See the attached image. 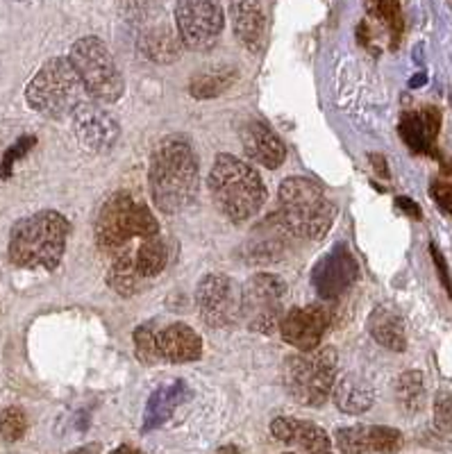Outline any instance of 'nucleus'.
Masks as SVG:
<instances>
[{
    "label": "nucleus",
    "instance_id": "nucleus-1",
    "mask_svg": "<svg viewBox=\"0 0 452 454\" xmlns=\"http://www.w3.org/2000/svg\"><path fill=\"white\" fill-rule=\"evenodd\" d=\"M148 184L155 207L162 214L175 216L194 205L201 189V173L186 137L169 135L157 141L150 153Z\"/></svg>",
    "mask_w": 452,
    "mask_h": 454
},
{
    "label": "nucleus",
    "instance_id": "nucleus-2",
    "mask_svg": "<svg viewBox=\"0 0 452 454\" xmlns=\"http://www.w3.org/2000/svg\"><path fill=\"white\" fill-rule=\"evenodd\" d=\"M71 223L55 209L30 214L12 225L10 262L19 269L55 270L67 253Z\"/></svg>",
    "mask_w": 452,
    "mask_h": 454
},
{
    "label": "nucleus",
    "instance_id": "nucleus-3",
    "mask_svg": "<svg viewBox=\"0 0 452 454\" xmlns=\"http://www.w3.org/2000/svg\"><path fill=\"white\" fill-rule=\"evenodd\" d=\"M207 186L218 214L232 223L248 221L259 214L266 202V186L258 168L230 153H221L216 157Z\"/></svg>",
    "mask_w": 452,
    "mask_h": 454
},
{
    "label": "nucleus",
    "instance_id": "nucleus-4",
    "mask_svg": "<svg viewBox=\"0 0 452 454\" xmlns=\"http://www.w3.org/2000/svg\"><path fill=\"white\" fill-rule=\"evenodd\" d=\"M278 216L282 218L293 239L319 241L332 227L337 207L316 182L307 177H287L280 184Z\"/></svg>",
    "mask_w": 452,
    "mask_h": 454
},
{
    "label": "nucleus",
    "instance_id": "nucleus-5",
    "mask_svg": "<svg viewBox=\"0 0 452 454\" xmlns=\"http://www.w3.org/2000/svg\"><path fill=\"white\" fill-rule=\"evenodd\" d=\"M87 89L68 57L48 59L26 89L28 105L35 112L55 121L73 116V112L87 100Z\"/></svg>",
    "mask_w": 452,
    "mask_h": 454
},
{
    "label": "nucleus",
    "instance_id": "nucleus-6",
    "mask_svg": "<svg viewBox=\"0 0 452 454\" xmlns=\"http://www.w3.org/2000/svg\"><path fill=\"white\" fill-rule=\"evenodd\" d=\"M160 234V223L150 214L148 205L128 192L107 198L96 216L93 237L105 253H119L132 239H150Z\"/></svg>",
    "mask_w": 452,
    "mask_h": 454
},
{
    "label": "nucleus",
    "instance_id": "nucleus-7",
    "mask_svg": "<svg viewBox=\"0 0 452 454\" xmlns=\"http://www.w3.org/2000/svg\"><path fill=\"white\" fill-rule=\"evenodd\" d=\"M289 397L303 407H323L337 384V350L316 348L289 356L282 371Z\"/></svg>",
    "mask_w": 452,
    "mask_h": 454
},
{
    "label": "nucleus",
    "instance_id": "nucleus-8",
    "mask_svg": "<svg viewBox=\"0 0 452 454\" xmlns=\"http://www.w3.org/2000/svg\"><path fill=\"white\" fill-rule=\"evenodd\" d=\"M73 68L87 89L89 98L100 105H114L123 96L125 82L112 52L98 36L77 39L68 52Z\"/></svg>",
    "mask_w": 452,
    "mask_h": 454
},
{
    "label": "nucleus",
    "instance_id": "nucleus-9",
    "mask_svg": "<svg viewBox=\"0 0 452 454\" xmlns=\"http://www.w3.org/2000/svg\"><path fill=\"white\" fill-rule=\"evenodd\" d=\"M195 307L210 327H232L243 318V286L230 275L210 273L198 282Z\"/></svg>",
    "mask_w": 452,
    "mask_h": 454
},
{
    "label": "nucleus",
    "instance_id": "nucleus-10",
    "mask_svg": "<svg viewBox=\"0 0 452 454\" xmlns=\"http://www.w3.org/2000/svg\"><path fill=\"white\" fill-rule=\"evenodd\" d=\"M175 26L185 48L195 52L210 51L221 39L226 26L223 0H178Z\"/></svg>",
    "mask_w": 452,
    "mask_h": 454
},
{
    "label": "nucleus",
    "instance_id": "nucleus-11",
    "mask_svg": "<svg viewBox=\"0 0 452 454\" xmlns=\"http://www.w3.org/2000/svg\"><path fill=\"white\" fill-rule=\"evenodd\" d=\"M287 284L275 273H255L243 284V320L252 332L271 334L282 323Z\"/></svg>",
    "mask_w": 452,
    "mask_h": 454
},
{
    "label": "nucleus",
    "instance_id": "nucleus-12",
    "mask_svg": "<svg viewBox=\"0 0 452 454\" xmlns=\"http://www.w3.org/2000/svg\"><path fill=\"white\" fill-rule=\"evenodd\" d=\"M357 275H360L357 259L353 257L348 246L339 243L316 262L312 270V284L323 300H337L355 284Z\"/></svg>",
    "mask_w": 452,
    "mask_h": 454
},
{
    "label": "nucleus",
    "instance_id": "nucleus-13",
    "mask_svg": "<svg viewBox=\"0 0 452 454\" xmlns=\"http://www.w3.org/2000/svg\"><path fill=\"white\" fill-rule=\"evenodd\" d=\"M71 119L77 141L93 153H109L119 141V123L96 100H84Z\"/></svg>",
    "mask_w": 452,
    "mask_h": 454
},
{
    "label": "nucleus",
    "instance_id": "nucleus-14",
    "mask_svg": "<svg viewBox=\"0 0 452 454\" xmlns=\"http://www.w3.org/2000/svg\"><path fill=\"white\" fill-rule=\"evenodd\" d=\"M329 327V314L323 305H305L289 311L280 323V334L298 352L316 350Z\"/></svg>",
    "mask_w": 452,
    "mask_h": 454
},
{
    "label": "nucleus",
    "instance_id": "nucleus-15",
    "mask_svg": "<svg viewBox=\"0 0 452 454\" xmlns=\"http://www.w3.org/2000/svg\"><path fill=\"white\" fill-rule=\"evenodd\" d=\"M242 145L248 160L268 170L280 168L287 160V145L275 135V129L264 123V121H248L243 125Z\"/></svg>",
    "mask_w": 452,
    "mask_h": 454
},
{
    "label": "nucleus",
    "instance_id": "nucleus-16",
    "mask_svg": "<svg viewBox=\"0 0 452 454\" xmlns=\"http://www.w3.org/2000/svg\"><path fill=\"white\" fill-rule=\"evenodd\" d=\"M230 19L237 42L248 52L262 51L266 39V14L262 0H232Z\"/></svg>",
    "mask_w": 452,
    "mask_h": 454
},
{
    "label": "nucleus",
    "instance_id": "nucleus-17",
    "mask_svg": "<svg viewBox=\"0 0 452 454\" xmlns=\"http://www.w3.org/2000/svg\"><path fill=\"white\" fill-rule=\"evenodd\" d=\"M157 350H160L162 362H198L202 356V339L194 327L185 325V323H173L157 332Z\"/></svg>",
    "mask_w": 452,
    "mask_h": 454
},
{
    "label": "nucleus",
    "instance_id": "nucleus-18",
    "mask_svg": "<svg viewBox=\"0 0 452 454\" xmlns=\"http://www.w3.org/2000/svg\"><path fill=\"white\" fill-rule=\"evenodd\" d=\"M271 434L278 441H282V443L305 450L307 454H323L332 445L328 432L323 427H319V425L309 423V420H296L280 416V419H275L271 423Z\"/></svg>",
    "mask_w": 452,
    "mask_h": 454
},
{
    "label": "nucleus",
    "instance_id": "nucleus-19",
    "mask_svg": "<svg viewBox=\"0 0 452 454\" xmlns=\"http://www.w3.org/2000/svg\"><path fill=\"white\" fill-rule=\"evenodd\" d=\"M293 239V234L289 232L287 225L282 223V218L278 214L268 216L266 221L259 223L255 230H252V237L248 241V250L250 254V262H275L280 259L282 250H287L289 241Z\"/></svg>",
    "mask_w": 452,
    "mask_h": 454
},
{
    "label": "nucleus",
    "instance_id": "nucleus-20",
    "mask_svg": "<svg viewBox=\"0 0 452 454\" xmlns=\"http://www.w3.org/2000/svg\"><path fill=\"white\" fill-rule=\"evenodd\" d=\"M441 128V114L434 107L423 112H407L400 119V137L414 153L434 155V139Z\"/></svg>",
    "mask_w": 452,
    "mask_h": 454
},
{
    "label": "nucleus",
    "instance_id": "nucleus-21",
    "mask_svg": "<svg viewBox=\"0 0 452 454\" xmlns=\"http://www.w3.org/2000/svg\"><path fill=\"white\" fill-rule=\"evenodd\" d=\"M107 284L112 286V291H116L123 298H132V295H139L148 289L150 279L137 269V259H134L132 250L121 248L107 270Z\"/></svg>",
    "mask_w": 452,
    "mask_h": 454
},
{
    "label": "nucleus",
    "instance_id": "nucleus-22",
    "mask_svg": "<svg viewBox=\"0 0 452 454\" xmlns=\"http://www.w3.org/2000/svg\"><path fill=\"white\" fill-rule=\"evenodd\" d=\"M180 35L170 30L169 26H153L141 32L139 36V51L141 55L148 57L155 64H173L182 55Z\"/></svg>",
    "mask_w": 452,
    "mask_h": 454
},
{
    "label": "nucleus",
    "instance_id": "nucleus-23",
    "mask_svg": "<svg viewBox=\"0 0 452 454\" xmlns=\"http://www.w3.org/2000/svg\"><path fill=\"white\" fill-rule=\"evenodd\" d=\"M369 332L382 348H386V350H393V352L407 350L405 320L400 318L398 311L391 309V307L377 305L376 309L370 311Z\"/></svg>",
    "mask_w": 452,
    "mask_h": 454
},
{
    "label": "nucleus",
    "instance_id": "nucleus-24",
    "mask_svg": "<svg viewBox=\"0 0 452 454\" xmlns=\"http://www.w3.org/2000/svg\"><path fill=\"white\" fill-rule=\"evenodd\" d=\"M332 397L334 404L341 411L350 413V416H360V413H366L373 407V403H376V391L360 375H344L334 384Z\"/></svg>",
    "mask_w": 452,
    "mask_h": 454
},
{
    "label": "nucleus",
    "instance_id": "nucleus-25",
    "mask_svg": "<svg viewBox=\"0 0 452 454\" xmlns=\"http://www.w3.org/2000/svg\"><path fill=\"white\" fill-rule=\"evenodd\" d=\"M186 395H189V391H186V387L182 382L157 388V391L148 397V404H146L144 432H153V429L162 427V425L173 416L175 409L185 403Z\"/></svg>",
    "mask_w": 452,
    "mask_h": 454
},
{
    "label": "nucleus",
    "instance_id": "nucleus-26",
    "mask_svg": "<svg viewBox=\"0 0 452 454\" xmlns=\"http://www.w3.org/2000/svg\"><path fill=\"white\" fill-rule=\"evenodd\" d=\"M239 73L234 67H227V64H218V67H207L202 71H198L191 78L189 82V93L198 100L216 98L226 93L232 84L237 82Z\"/></svg>",
    "mask_w": 452,
    "mask_h": 454
},
{
    "label": "nucleus",
    "instance_id": "nucleus-27",
    "mask_svg": "<svg viewBox=\"0 0 452 454\" xmlns=\"http://www.w3.org/2000/svg\"><path fill=\"white\" fill-rule=\"evenodd\" d=\"M134 259H137V269L141 270V275L155 279L160 273H164V269L170 262L169 241L162 234L144 239L139 248L134 250Z\"/></svg>",
    "mask_w": 452,
    "mask_h": 454
},
{
    "label": "nucleus",
    "instance_id": "nucleus-28",
    "mask_svg": "<svg viewBox=\"0 0 452 454\" xmlns=\"http://www.w3.org/2000/svg\"><path fill=\"white\" fill-rule=\"evenodd\" d=\"M396 403L402 413L407 416H416L425 407V380L423 372L407 371L396 380Z\"/></svg>",
    "mask_w": 452,
    "mask_h": 454
},
{
    "label": "nucleus",
    "instance_id": "nucleus-29",
    "mask_svg": "<svg viewBox=\"0 0 452 454\" xmlns=\"http://www.w3.org/2000/svg\"><path fill=\"white\" fill-rule=\"evenodd\" d=\"M366 436H369V452L373 454H396L402 448V434L396 427L370 425Z\"/></svg>",
    "mask_w": 452,
    "mask_h": 454
},
{
    "label": "nucleus",
    "instance_id": "nucleus-30",
    "mask_svg": "<svg viewBox=\"0 0 452 454\" xmlns=\"http://www.w3.org/2000/svg\"><path fill=\"white\" fill-rule=\"evenodd\" d=\"M134 355L144 366H155L162 362L160 350H157V332L148 323L134 330Z\"/></svg>",
    "mask_w": 452,
    "mask_h": 454
},
{
    "label": "nucleus",
    "instance_id": "nucleus-31",
    "mask_svg": "<svg viewBox=\"0 0 452 454\" xmlns=\"http://www.w3.org/2000/svg\"><path fill=\"white\" fill-rule=\"evenodd\" d=\"M28 432L26 411L21 407H7L0 413V436L7 443L21 441Z\"/></svg>",
    "mask_w": 452,
    "mask_h": 454
},
{
    "label": "nucleus",
    "instance_id": "nucleus-32",
    "mask_svg": "<svg viewBox=\"0 0 452 454\" xmlns=\"http://www.w3.org/2000/svg\"><path fill=\"white\" fill-rule=\"evenodd\" d=\"M366 425H355V427H344L337 432V445L341 454H370L369 452V436H366Z\"/></svg>",
    "mask_w": 452,
    "mask_h": 454
},
{
    "label": "nucleus",
    "instance_id": "nucleus-33",
    "mask_svg": "<svg viewBox=\"0 0 452 454\" xmlns=\"http://www.w3.org/2000/svg\"><path fill=\"white\" fill-rule=\"evenodd\" d=\"M434 425L439 432H452V391L448 388L434 395Z\"/></svg>",
    "mask_w": 452,
    "mask_h": 454
},
{
    "label": "nucleus",
    "instance_id": "nucleus-34",
    "mask_svg": "<svg viewBox=\"0 0 452 454\" xmlns=\"http://www.w3.org/2000/svg\"><path fill=\"white\" fill-rule=\"evenodd\" d=\"M35 144V137H23V139H19L10 150H7L5 155H3V160H0V177H3V180H7V177L12 176V166H14V161L21 160Z\"/></svg>",
    "mask_w": 452,
    "mask_h": 454
},
{
    "label": "nucleus",
    "instance_id": "nucleus-35",
    "mask_svg": "<svg viewBox=\"0 0 452 454\" xmlns=\"http://www.w3.org/2000/svg\"><path fill=\"white\" fill-rule=\"evenodd\" d=\"M432 198L452 216V176H441L432 184Z\"/></svg>",
    "mask_w": 452,
    "mask_h": 454
},
{
    "label": "nucleus",
    "instance_id": "nucleus-36",
    "mask_svg": "<svg viewBox=\"0 0 452 454\" xmlns=\"http://www.w3.org/2000/svg\"><path fill=\"white\" fill-rule=\"evenodd\" d=\"M430 253H432V259H434V266H437V273H439V279H441V284H443V289L448 291V295H452V284H450V275H448L446 259H443V254L439 253L437 246H430Z\"/></svg>",
    "mask_w": 452,
    "mask_h": 454
},
{
    "label": "nucleus",
    "instance_id": "nucleus-37",
    "mask_svg": "<svg viewBox=\"0 0 452 454\" xmlns=\"http://www.w3.org/2000/svg\"><path fill=\"white\" fill-rule=\"evenodd\" d=\"M396 205L400 207V209H405L407 214H409L411 218H416V221H421L423 218V214H421V207L416 205V202L414 200H409V198H396Z\"/></svg>",
    "mask_w": 452,
    "mask_h": 454
},
{
    "label": "nucleus",
    "instance_id": "nucleus-38",
    "mask_svg": "<svg viewBox=\"0 0 452 454\" xmlns=\"http://www.w3.org/2000/svg\"><path fill=\"white\" fill-rule=\"evenodd\" d=\"M370 161L376 164V168H377V173H380V177H389V168H386L385 157H382V155H370Z\"/></svg>",
    "mask_w": 452,
    "mask_h": 454
},
{
    "label": "nucleus",
    "instance_id": "nucleus-39",
    "mask_svg": "<svg viewBox=\"0 0 452 454\" xmlns=\"http://www.w3.org/2000/svg\"><path fill=\"white\" fill-rule=\"evenodd\" d=\"M67 454H100V445L89 443V445H83V448L71 450V452H67Z\"/></svg>",
    "mask_w": 452,
    "mask_h": 454
},
{
    "label": "nucleus",
    "instance_id": "nucleus-40",
    "mask_svg": "<svg viewBox=\"0 0 452 454\" xmlns=\"http://www.w3.org/2000/svg\"><path fill=\"white\" fill-rule=\"evenodd\" d=\"M109 454H146V452H141L139 448H132V445H119V448Z\"/></svg>",
    "mask_w": 452,
    "mask_h": 454
},
{
    "label": "nucleus",
    "instance_id": "nucleus-41",
    "mask_svg": "<svg viewBox=\"0 0 452 454\" xmlns=\"http://www.w3.org/2000/svg\"><path fill=\"white\" fill-rule=\"evenodd\" d=\"M214 454H242V450H239L237 445H223V448L216 450Z\"/></svg>",
    "mask_w": 452,
    "mask_h": 454
},
{
    "label": "nucleus",
    "instance_id": "nucleus-42",
    "mask_svg": "<svg viewBox=\"0 0 452 454\" xmlns=\"http://www.w3.org/2000/svg\"><path fill=\"white\" fill-rule=\"evenodd\" d=\"M323 454H332V452H329V450H328V452H323Z\"/></svg>",
    "mask_w": 452,
    "mask_h": 454
},
{
    "label": "nucleus",
    "instance_id": "nucleus-43",
    "mask_svg": "<svg viewBox=\"0 0 452 454\" xmlns=\"http://www.w3.org/2000/svg\"><path fill=\"white\" fill-rule=\"evenodd\" d=\"M284 454H293V452H284Z\"/></svg>",
    "mask_w": 452,
    "mask_h": 454
}]
</instances>
